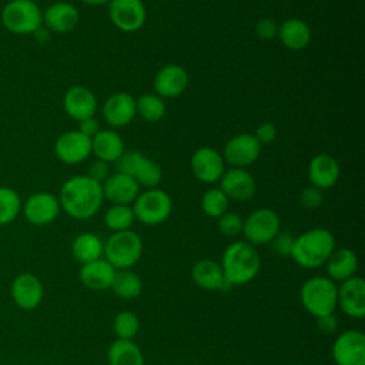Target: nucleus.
Masks as SVG:
<instances>
[{
	"instance_id": "f257e3e1",
	"label": "nucleus",
	"mask_w": 365,
	"mask_h": 365,
	"mask_svg": "<svg viewBox=\"0 0 365 365\" xmlns=\"http://www.w3.org/2000/svg\"><path fill=\"white\" fill-rule=\"evenodd\" d=\"M103 187L100 182L86 175L68 178L60 188V207L76 220L94 217L103 204Z\"/></svg>"
},
{
	"instance_id": "f03ea898",
	"label": "nucleus",
	"mask_w": 365,
	"mask_h": 365,
	"mask_svg": "<svg viewBox=\"0 0 365 365\" xmlns=\"http://www.w3.org/2000/svg\"><path fill=\"white\" fill-rule=\"evenodd\" d=\"M221 268L228 285H245L261 269V257L257 248L247 241H234L222 252Z\"/></svg>"
},
{
	"instance_id": "7ed1b4c3",
	"label": "nucleus",
	"mask_w": 365,
	"mask_h": 365,
	"mask_svg": "<svg viewBox=\"0 0 365 365\" xmlns=\"http://www.w3.org/2000/svg\"><path fill=\"white\" fill-rule=\"evenodd\" d=\"M335 248V237L329 230L311 228L294 238L289 257L297 265L315 269L325 265Z\"/></svg>"
},
{
	"instance_id": "20e7f679",
	"label": "nucleus",
	"mask_w": 365,
	"mask_h": 365,
	"mask_svg": "<svg viewBox=\"0 0 365 365\" xmlns=\"http://www.w3.org/2000/svg\"><path fill=\"white\" fill-rule=\"evenodd\" d=\"M336 297L338 285L331 278L322 275L308 278L299 289L302 307L315 318L332 314L336 308Z\"/></svg>"
},
{
	"instance_id": "39448f33",
	"label": "nucleus",
	"mask_w": 365,
	"mask_h": 365,
	"mask_svg": "<svg viewBox=\"0 0 365 365\" xmlns=\"http://www.w3.org/2000/svg\"><path fill=\"white\" fill-rule=\"evenodd\" d=\"M143 240L133 230L113 232L104 242L103 258L115 269L134 267L143 255Z\"/></svg>"
},
{
	"instance_id": "423d86ee",
	"label": "nucleus",
	"mask_w": 365,
	"mask_h": 365,
	"mask_svg": "<svg viewBox=\"0 0 365 365\" xmlns=\"http://www.w3.org/2000/svg\"><path fill=\"white\" fill-rule=\"evenodd\" d=\"M3 27L13 34H34L41 29L43 11L33 0H11L0 13Z\"/></svg>"
},
{
	"instance_id": "0eeeda50",
	"label": "nucleus",
	"mask_w": 365,
	"mask_h": 365,
	"mask_svg": "<svg viewBox=\"0 0 365 365\" xmlns=\"http://www.w3.org/2000/svg\"><path fill=\"white\" fill-rule=\"evenodd\" d=\"M115 170L130 175L140 187L145 188H155L163 178L160 164L134 150L123 153L115 161Z\"/></svg>"
},
{
	"instance_id": "6e6552de",
	"label": "nucleus",
	"mask_w": 365,
	"mask_h": 365,
	"mask_svg": "<svg viewBox=\"0 0 365 365\" xmlns=\"http://www.w3.org/2000/svg\"><path fill=\"white\" fill-rule=\"evenodd\" d=\"M135 220L144 225H158L164 222L173 211L171 197L160 188H147L140 192L133 202Z\"/></svg>"
},
{
	"instance_id": "1a4fd4ad",
	"label": "nucleus",
	"mask_w": 365,
	"mask_h": 365,
	"mask_svg": "<svg viewBox=\"0 0 365 365\" xmlns=\"http://www.w3.org/2000/svg\"><path fill=\"white\" fill-rule=\"evenodd\" d=\"M278 214L271 208H258L252 211L242 224L245 241L255 245L269 244V241L281 231Z\"/></svg>"
},
{
	"instance_id": "9d476101",
	"label": "nucleus",
	"mask_w": 365,
	"mask_h": 365,
	"mask_svg": "<svg viewBox=\"0 0 365 365\" xmlns=\"http://www.w3.org/2000/svg\"><path fill=\"white\" fill-rule=\"evenodd\" d=\"M108 17L118 30L134 33L144 26L147 11L143 0H111Z\"/></svg>"
},
{
	"instance_id": "9b49d317",
	"label": "nucleus",
	"mask_w": 365,
	"mask_h": 365,
	"mask_svg": "<svg viewBox=\"0 0 365 365\" xmlns=\"http://www.w3.org/2000/svg\"><path fill=\"white\" fill-rule=\"evenodd\" d=\"M336 365H365V335L358 329L341 332L332 344Z\"/></svg>"
},
{
	"instance_id": "f8f14e48",
	"label": "nucleus",
	"mask_w": 365,
	"mask_h": 365,
	"mask_svg": "<svg viewBox=\"0 0 365 365\" xmlns=\"http://www.w3.org/2000/svg\"><path fill=\"white\" fill-rule=\"evenodd\" d=\"M262 145L254 134L242 133L230 138L222 150V158L234 168H245L255 163L261 154Z\"/></svg>"
},
{
	"instance_id": "ddd939ff",
	"label": "nucleus",
	"mask_w": 365,
	"mask_h": 365,
	"mask_svg": "<svg viewBox=\"0 0 365 365\" xmlns=\"http://www.w3.org/2000/svg\"><path fill=\"white\" fill-rule=\"evenodd\" d=\"M60 201L51 192L31 194L24 204H21V212L24 218L37 227L51 224L60 214Z\"/></svg>"
},
{
	"instance_id": "4468645a",
	"label": "nucleus",
	"mask_w": 365,
	"mask_h": 365,
	"mask_svg": "<svg viewBox=\"0 0 365 365\" xmlns=\"http://www.w3.org/2000/svg\"><path fill=\"white\" fill-rule=\"evenodd\" d=\"M54 154L64 164H78L91 154V138L78 130H70L60 134L54 143Z\"/></svg>"
},
{
	"instance_id": "2eb2a0df",
	"label": "nucleus",
	"mask_w": 365,
	"mask_h": 365,
	"mask_svg": "<svg viewBox=\"0 0 365 365\" xmlns=\"http://www.w3.org/2000/svg\"><path fill=\"white\" fill-rule=\"evenodd\" d=\"M190 164L194 177L207 184L220 181L225 171V161L222 154L212 147H201L195 150Z\"/></svg>"
},
{
	"instance_id": "dca6fc26",
	"label": "nucleus",
	"mask_w": 365,
	"mask_h": 365,
	"mask_svg": "<svg viewBox=\"0 0 365 365\" xmlns=\"http://www.w3.org/2000/svg\"><path fill=\"white\" fill-rule=\"evenodd\" d=\"M336 307L351 318H362L365 315V281L354 275L338 285Z\"/></svg>"
},
{
	"instance_id": "f3484780",
	"label": "nucleus",
	"mask_w": 365,
	"mask_h": 365,
	"mask_svg": "<svg viewBox=\"0 0 365 365\" xmlns=\"http://www.w3.org/2000/svg\"><path fill=\"white\" fill-rule=\"evenodd\" d=\"M44 297V288L38 277L31 272L19 274L11 282V298L14 304L26 311L37 308Z\"/></svg>"
},
{
	"instance_id": "a211bd4d",
	"label": "nucleus",
	"mask_w": 365,
	"mask_h": 365,
	"mask_svg": "<svg viewBox=\"0 0 365 365\" xmlns=\"http://www.w3.org/2000/svg\"><path fill=\"white\" fill-rule=\"evenodd\" d=\"M220 188L228 197V200L245 202L254 197L257 191V184L252 175L245 168L231 167L221 175Z\"/></svg>"
},
{
	"instance_id": "6ab92c4d",
	"label": "nucleus",
	"mask_w": 365,
	"mask_h": 365,
	"mask_svg": "<svg viewBox=\"0 0 365 365\" xmlns=\"http://www.w3.org/2000/svg\"><path fill=\"white\" fill-rule=\"evenodd\" d=\"M63 108L70 118L83 121L94 117L97 111V98L90 88L84 86H73L63 97Z\"/></svg>"
},
{
	"instance_id": "aec40b11",
	"label": "nucleus",
	"mask_w": 365,
	"mask_h": 365,
	"mask_svg": "<svg viewBox=\"0 0 365 365\" xmlns=\"http://www.w3.org/2000/svg\"><path fill=\"white\" fill-rule=\"evenodd\" d=\"M104 200L113 205H130L140 194V185L127 174L115 171L101 184Z\"/></svg>"
},
{
	"instance_id": "412c9836",
	"label": "nucleus",
	"mask_w": 365,
	"mask_h": 365,
	"mask_svg": "<svg viewBox=\"0 0 365 365\" xmlns=\"http://www.w3.org/2000/svg\"><path fill=\"white\" fill-rule=\"evenodd\" d=\"M155 94L161 98H175L188 86V73L178 64H168L160 68L153 81Z\"/></svg>"
},
{
	"instance_id": "4be33fe9",
	"label": "nucleus",
	"mask_w": 365,
	"mask_h": 365,
	"mask_svg": "<svg viewBox=\"0 0 365 365\" xmlns=\"http://www.w3.org/2000/svg\"><path fill=\"white\" fill-rule=\"evenodd\" d=\"M135 114V98L125 91L111 94L103 106V117L113 127L128 125Z\"/></svg>"
},
{
	"instance_id": "5701e85b",
	"label": "nucleus",
	"mask_w": 365,
	"mask_h": 365,
	"mask_svg": "<svg viewBox=\"0 0 365 365\" xmlns=\"http://www.w3.org/2000/svg\"><path fill=\"white\" fill-rule=\"evenodd\" d=\"M78 21L80 11L68 1H56L43 11V23L54 33H68Z\"/></svg>"
},
{
	"instance_id": "b1692460",
	"label": "nucleus",
	"mask_w": 365,
	"mask_h": 365,
	"mask_svg": "<svg viewBox=\"0 0 365 365\" xmlns=\"http://www.w3.org/2000/svg\"><path fill=\"white\" fill-rule=\"evenodd\" d=\"M308 178L311 185L322 190L334 187L339 178V165L329 154L315 155L308 165Z\"/></svg>"
},
{
	"instance_id": "393cba45",
	"label": "nucleus",
	"mask_w": 365,
	"mask_h": 365,
	"mask_svg": "<svg viewBox=\"0 0 365 365\" xmlns=\"http://www.w3.org/2000/svg\"><path fill=\"white\" fill-rule=\"evenodd\" d=\"M115 268L104 258L83 264L78 272V278L81 284L94 291H101V289H110L111 282L114 279Z\"/></svg>"
},
{
	"instance_id": "a878e982",
	"label": "nucleus",
	"mask_w": 365,
	"mask_h": 365,
	"mask_svg": "<svg viewBox=\"0 0 365 365\" xmlns=\"http://www.w3.org/2000/svg\"><path fill=\"white\" fill-rule=\"evenodd\" d=\"M191 277L195 285L205 291H222L230 287L225 281L221 265L210 258L197 261L192 267Z\"/></svg>"
},
{
	"instance_id": "bb28decb",
	"label": "nucleus",
	"mask_w": 365,
	"mask_h": 365,
	"mask_svg": "<svg viewBox=\"0 0 365 365\" xmlns=\"http://www.w3.org/2000/svg\"><path fill=\"white\" fill-rule=\"evenodd\" d=\"M358 265L359 261L355 251L346 247L335 248L325 262V269L328 274L327 277L332 281L342 282L356 274Z\"/></svg>"
},
{
	"instance_id": "cd10ccee",
	"label": "nucleus",
	"mask_w": 365,
	"mask_h": 365,
	"mask_svg": "<svg viewBox=\"0 0 365 365\" xmlns=\"http://www.w3.org/2000/svg\"><path fill=\"white\" fill-rule=\"evenodd\" d=\"M277 36L279 37L281 44L285 46L288 50L298 51L309 44L311 29L304 20L291 17L278 26Z\"/></svg>"
},
{
	"instance_id": "c85d7f7f",
	"label": "nucleus",
	"mask_w": 365,
	"mask_h": 365,
	"mask_svg": "<svg viewBox=\"0 0 365 365\" xmlns=\"http://www.w3.org/2000/svg\"><path fill=\"white\" fill-rule=\"evenodd\" d=\"M124 153V143L114 130H100L91 138V154L104 163H115Z\"/></svg>"
},
{
	"instance_id": "c756f323",
	"label": "nucleus",
	"mask_w": 365,
	"mask_h": 365,
	"mask_svg": "<svg viewBox=\"0 0 365 365\" xmlns=\"http://www.w3.org/2000/svg\"><path fill=\"white\" fill-rule=\"evenodd\" d=\"M108 365H144V355L133 339H115L107 351Z\"/></svg>"
},
{
	"instance_id": "7c9ffc66",
	"label": "nucleus",
	"mask_w": 365,
	"mask_h": 365,
	"mask_svg": "<svg viewBox=\"0 0 365 365\" xmlns=\"http://www.w3.org/2000/svg\"><path fill=\"white\" fill-rule=\"evenodd\" d=\"M103 250H104V242L100 240L98 235L93 232L78 234L71 244L73 257L81 265L103 258Z\"/></svg>"
},
{
	"instance_id": "2f4dec72",
	"label": "nucleus",
	"mask_w": 365,
	"mask_h": 365,
	"mask_svg": "<svg viewBox=\"0 0 365 365\" xmlns=\"http://www.w3.org/2000/svg\"><path fill=\"white\" fill-rule=\"evenodd\" d=\"M110 289L121 299H135L143 292V281L131 268L117 269Z\"/></svg>"
},
{
	"instance_id": "473e14b6",
	"label": "nucleus",
	"mask_w": 365,
	"mask_h": 365,
	"mask_svg": "<svg viewBox=\"0 0 365 365\" xmlns=\"http://www.w3.org/2000/svg\"><path fill=\"white\" fill-rule=\"evenodd\" d=\"M135 108H137V114H140V117L148 123H157L165 114L164 100L158 97L155 93L141 94L135 100Z\"/></svg>"
},
{
	"instance_id": "72a5a7b5",
	"label": "nucleus",
	"mask_w": 365,
	"mask_h": 365,
	"mask_svg": "<svg viewBox=\"0 0 365 365\" xmlns=\"http://www.w3.org/2000/svg\"><path fill=\"white\" fill-rule=\"evenodd\" d=\"M135 217L133 207L130 205H111L104 212V224L108 230L113 232L131 230V225L134 224Z\"/></svg>"
},
{
	"instance_id": "f704fd0d",
	"label": "nucleus",
	"mask_w": 365,
	"mask_h": 365,
	"mask_svg": "<svg viewBox=\"0 0 365 365\" xmlns=\"http://www.w3.org/2000/svg\"><path fill=\"white\" fill-rule=\"evenodd\" d=\"M21 211V198L11 187H0V225L10 224Z\"/></svg>"
},
{
	"instance_id": "c9c22d12",
	"label": "nucleus",
	"mask_w": 365,
	"mask_h": 365,
	"mask_svg": "<svg viewBox=\"0 0 365 365\" xmlns=\"http://www.w3.org/2000/svg\"><path fill=\"white\" fill-rule=\"evenodd\" d=\"M228 204L230 200L221 188H210L201 198V208L211 218H218L228 211Z\"/></svg>"
},
{
	"instance_id": "e433bc0d",
	"label": "nucleus",
	"mask_w": 365,
	"mask_h": 365,
	"mask_svg": "<svg viewBox=\"0 0 365 365\" xmlns=\"http://www.w3.org/2000/svg\"><path fill=\"white\" fill-rule=\"evenodd\" d=\"M140 329V319L131 311H121L114 317L113 331L117 339H133Z\"/></svg>"
},
{
	"instance_id": "4c0bfd02",
	"label": "nucleus",
	"mask_w": 365,
	"mask_h": 365,
	"mask_svg": "<svg viewBox=\"0 0 365 365\" xmlns=\"http://www.w3.org/2000/svg\"><path fill=\"white\" fill-rule=\"evenodd\" d=\"M218 220V230L222 235L225 237H237L238 234L242 232V224L244 220L240 214L234 211H225Z\"/></svg>"
},
{
	"instance_id": "58836bf2",
	"label": "nucleus",
	"mask_w": 365,
	"mask_h": 365,
	"mask_svg": "<svg viewBox=\"0 0 365 365\" xmlns=\"http://www.w3.org/2000/svg\"><path fill=\"white\" fill-rule=\"evenodd\" d=\"M294 238L289 232L287 231H279L271 241V248L277 255L281 257H289L291 250H292V244H294Z\"/></svg>"
},
{
	"instance_id": "ea45409f",
	"label": "nucleus",
	"mask_w": 365,
	"mask_h": 365,
	"mask_svg": "<svg viewBox=\"0 0 365 365\" xmlns=\"http://www.w3.org/2000/svg\"><path fill=\"white\" fill-rule=\"evenodd\" d=\"M324 201V195L322 191L314 185L305 187L301 192H299V202L302 204L304 208L307 210H315L318 207H321Z\"/></svg>"
},
{
	"instance_id": "a19ab883",
	"label": "nucleus",
	"mask_w": 365,
	"mask_h": 365,
	"mask_svg": "<svg viewBox=\"0 0 365 365\" xmlns=\"http://www.w3.org/2000/svg\"><path fill=\"white\" fill-rule=\"evenodd\" d=\"M278 26L271 19H259L255 24V34L259 40H271L277 36Z\"/></svg>"
},
{
	"instance_id": "79ce46f5",
	"label": "nucleus",
	"mask_w": 365,
	"mask_h": 365,
	"mask_svg": "<svg viewBox=\"0 0 365 365\" xmlns=\"http://www.w3.org/2000/svg\"><path fill=\"white\" fill-rule=\"evenodd\" d=\"M254 137L257 138V141L261 144V145H265V144H269L275 140L277 137V128L272 123H262L257 127L255 130V134Z\"/></svg>"
},
{
	"instance_id": "37998d69",
	"label": "nucleus",
	"mask_w": 365,
	"mask_h": 365,
	"mask_svg": "<svg viewBox=\"0 0 365 365\" xmlns=\"http://www.w3.org/2000/svg\"><path fill=\"white\" fill-rule=\"evenodd\" d=\"M90 178H93L94 181L103 184L106 181V178L110 175V165L108 163H104L101 160H96L90 164L88 167V174Z\"/></svg>"
},
{
	"instance_id": "c03bdc74",
	"label": "nucleus",
	"mask_w": 365,
	"mask_h": 365,
	"mask_svg": "<svg viewBox=\"0 0 365 365\" xmlns=\"http://www.w3.org/2000/svg\"><path fill=\"white\" fill-rule=\"evenodd\" d=\"M317 328L319 332L325 334V335H331L338 329V318L336 315L332 314H327L322 317L317 318Z\"/></svg>"
},
{
	"instance_id": "a18cd8bd",
	"label": "nucleus",
	"mask_w": 365,
	"mask_h": 365,
	"mask_svg": "<svg viewBox=\"0 0 365 365\" xmlns=\"http://www.w3.org/2000/svg\"><path fill=\"white\" fill-rule=\"evenodd\" d=\"M100 130H101L100 128V123L94 117L86 118L83 121H78V131L81 134H84L86 137H88V138H93Z\"/></svg>"
},
{
	"instance_id": "49530a36",
	"label": "nucleus",
	"mask_w": 365,
	"mask_h": 365,
	"mask_svg": "<svg viewBox=\"0 0 365 365\" xmlns=\"http://www.w3.org/2000/svg\"><path fill=\"white\" fill-rule=\"evenodd\" d=\"M80 1L88 6H103V4H108L111 0H80Z\"/></svg>"
}]
</instances>
